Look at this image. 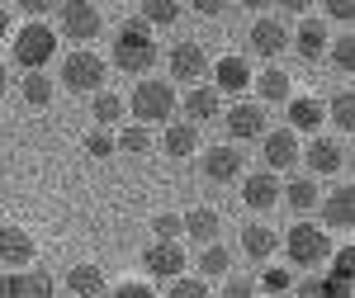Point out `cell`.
I'll return each mask as SVG.
<instances>
[{
  "mask_svg": "<svg viewBox=\"0 0 355 298\" xmlns=\"http://www.w3.org/2000/svg\"><path fill=\"white\" fill-rule=\"evenodd\" d=\"M157 57H162V48H157V33L142 24L137 15L119 24V33H114V48H110V67H114V71H128V76H137V71H152V67H157Z\"/></svg>",
  "mask_w": 355,
  "mask_h": 298,
  "instance_id": "obj_1",
  "label": "cell"
},
{
  "mask_svg": "<svg viewBox=\"0 0 355 298\" xmlns=\"http://www.w3.org/2000/svg\"><path fill=\"white\" fill-rule=\"evenodd\" d=\"M123 109L133 114V123L152 128V123H171L175 109H180V100H175V85H171V81H152V76H142V81L133 85V95L123 100Z\"/></svg>",
  "mask_w": 355,
  "mask_h": 298,
  "instance_id": "obj_2",
  "label": "cell"
},
{
  "mask_svg": "<svg viewBox=\"0 0 355 298\" xmlns=\"http://www.w3.org/2000/svg\"><path fill=\"white\" fill-rule=\"evenodd\" d=\"M105 76H110V62L100 53H90V48H76V53L62 57V85L71 95H100Z\"/></svg>",
  "mask_w": 355,
  "mask_h": 298,
  "instance_id": "obj_3",
  "label": "cell"
},
{
  "mask_svg": "<svg viewBox=\"0 0 355 298\" xmlns=\"http://www.w3.org/2000/svg\"><path fill=\"white\" fill-rule=\"evenodd\" d=\"M279 246L289 251V265H299V270H318V265L331 261V237L318 227V222H294L289 237H284Z\"/></svg>",
  "mask_w": 355,
  "mask_h": 298,
  "instance_id": "obj_4",
  "label": "cell"
},
{
  "mask_svg": "<svg viewBox=\"0 0 355 298\" xmlns=\"http://www.w3.org/2000/svg\"><path fill=\"white\" fill-rule=\"evenodd\" d=\"M57 57V28L48 24H24L15 33V67H24V71H43L48 62Z\"/></svg>",
  "mask_w": 355,
  "mask_h": 298,
  "instance_id": "obj_5",
  "label": "cell"
},
{
  "mask_svg": "<svg viewBox=\"0 0 355 298\" xmlns=\"http://www.w3.org/2000/svg\"><path fill=\"white\" fill-rule=\"evenodd\" d=\"M57 24H62V38H71V43H90V38H100V28H105V15H100V5L67 0V5L57 10Z\"/></svg>",
  "mask_w": 355,
  "mask_h": 298,
  "instance_id": "obj_6",
  "label": "cell"
},
{
  "mask_svg": "<svg viewBox=\"0 0 355 298\" xmlns=\"http://www.w3.org/2000/svg\"><path fill=\"white\" fill-rule=\"evenodd\" d=\"M299 161L308 166L313 180H318V175H336V170L346 166V142H341V137H313V142H303Z\"/></svg>",
  "mask_w": 355,
  "mask_h": 298,
  "instance_id": "obj_7",
  "label": "cell"
},
{
  "mask_svg": "<svg viewBox=\"0 0 355 298\" xmlns=\"http://www.w3.org/2000/svg\"><path fill=\"white\" fill-rule=\"evenodd\" d=\"M223 123H227V137H232V142H261V137L270 133L266 109L251 105V100H237V105L223 114Z\"/></svg>",
  "mask_w": 355,
  "mask_h": 298,
  "instance_id": "obj_8",
  "label": "cell"
},
{
  "mask_svg": "<svg viewBox=\"0 0 355 298\" xmlns=\"http://www.w3.org/2000/svg\"><path fill=\"white\" fill-rule=\"evenodd\" d=\"M299 152H303V142H299V133H289V128H270V133L261 137V157H266V170H270V175L294 170V166H299Z\"/></svg>",
  "mask_w": 355,
  "mask_h": 298,
  "instance_id": "obj_9",
  "label": "cell"
},
{
  "mask_svg": "<svg viewBox=\"0 0 355 298\" xmlns=\"http://www.w3.org/2000/svg\"><path fill=\"white\" fill-rule=\"evenodd\" d=\"M142 265H147L152 279H180V274L190 270V256H185L180 242H152L142 251Z\"/></svg>",
  "mask_w": 355,
  "mask_h": 298,
  "instance_id": "obj_10",
  "label": "cell"
},
{
  "mask_svg": "<svg viewBox=\"0 0 355 298\" xmlns=\"http://www.w3.org/2000/svg\"><path fill=\"white\" fill-rule=\"evenodd\" d=\"M199 170H204V180L209 185H232V180H242V152L237 147H204V157H199Z\"/></svg>",
  "mask_w": 355,
  "mask_h": 298,
  "instance_id": "obj_11",
  "label": "cell"
},
{
  "mask_svg": "<svg viewBox=\"0 0 355 298\" xmlns=\"http://www.w3.org/2000/svg\"><path fill=\"white\" fill-rule=\"evenodd\" d=\"M166 67H171V76L180 85H199L209 76V53H204L199 43H175V48L166 53Z\"/></svg>",
  "mask_w": 355,
  "mask_h": 298,
  "instance_id": "obj_12",
  "label": "cell"
},
{
  "mask_svg": "<svg viewBox=\"0 0 355 298\" xmlns=\"http://www.w3.org/2000/svg\"><path fill=\"white\" fill-rule=\"evenodd\" d=\"M318 209H322V232H346L355 222V190L351 185H331L327 199H318Z\"/></svg>",
  "mask_w": 355,
  "mask_h": 298,
  "instance_id": "obj_13",
  "label": "cell"
},
{
  "mask_svg": "<svg viewBox=\"0 0 355 298\" xmlns=\"http://www.w3.org/2000/svg\"><path fill=\"white\" fill-rule=\"evenodd\" d=\"M279 175H270V170H251L242 185V204L251 209V213H270L275 204H279Z\"/></svg>",
  "mask_w": 355,
  "mask_h": 298,
  "instance_id": "obj_14",
  "label": "cell"
},
{
  "mask_svg": "<svg viewBox=\"0 0 355 298\" xmlns=\"http://www.w3.org/2000/svg\"><path fill=\"white\" fill-rule=\"evenodd\" d=\"M209 71H214V90H218V95H242L246 85H251V62L237 57V53L218 57Z\"/></svg>",
  "mask_w": 355,
  "mask_h": 298,
  "instance_id": "obj_15",
  "label": "cell"
},
{
  "mask_svg": "<svg viewBox=\"0 0 355 298\" xmlns=\"http://www.w3.org/2000/svg\"><path fill=\"white\" fill-rule=\"evenodd\" d=\"M33 256H38V242L28 237L24 227H0V265H10V270H28Z\"/></svg>",
  "mask_w": 355,
  "mask_h": 298,
  "instance_id": "obj_16",
  "label": "cell"
},
{
  "mask_svg": "<svg viewBox=\"0 0 355 298\" xmlns=\"http://www.w3.org/2000/svg\"><path fill=\"white\" fill-rule=\"evenodd\" d=\"M284 48H289V28L279 24V19H270V15H266V19H256V24H251V53H256V57L275 62Z\"/></svg>",
  "mask_w": 355,
  "mask_h": 298,
  "instance_id": "obj_17",
  "label": "cell"
},
{
  "mask_svg": "<svg viewBox=\"0 0 355 298\" xmlns=\"http://www.w3.org/2000/svg\"><path fill=\"white\" fill-rule=\"evenodd\" d=\"M289 43H294V53H299L303 62H322L331 38H327V24H322V19H303V24L289 33Z\"/></svg>",
  "mask_w": 355,
  "mask_h": 298,
  "instance_id": "obj_18",
  "label": "cell"
},
{
  "mask_svg": "<svg viewBox=\"0 0 355 298\" xmlns=\"http://www.w3.org/2000/svg\"><path fill=\"white\" fill-rule=\"evenodd\" d=\"M57 284L48 270H10V284H5V298H53Z\"/></svg>",
  "mask_w": 355,
  "mask_h": 298,
  "instance_id": "obj_19",
  "label": "cell"
},
{
  "mask_svg": "<svg viewBox=\"0 0 355 298\" xmlns=\"http://www.w3.org/2000/svg\"><path fill=\"white\" fill-rule=\"evenodd\" d=\"M162 152L171 157V161L194 157V152H199V128L185 123V119H171V123H166V137H162Z\"/></svg>",
  "mask_w": 355,
  "mask_h": 298,
  "instance_id": "obj_20",
  "label": "cell"
},
{
  "mask_svg": "<svg viewBox=\"0 0 355 298\" xmlns=\"http://www.w3.org/2000/svg\"><path fill=\"white\" fill-rule=\"evenodd\" d=\"M180 222H185V237H194L199 246L218 242V232H223V213H218V209H209V204H199V209H190V213H180Z\"/></svg>",
  "mask_w": 355,
  "mask_h": 298,
  "instance_id": "obj_21",
  "label": "cell"
},
{
  "mask_svg": "<svg viewBox=\"0 0 355 298\" xmlns=\"http://www.w3.org/2000/svg\"><path fill=\"white\" fill-rule=\"evenodd\" d=\"M190 265L199 270L194 279H204V284H209V279H227V270H232V251H227L223 242H209V246H199V256H194Z\"/></svg>",
  "mask_w": 355,
  "mask_h": 298,
  "instance_id": "obj_22",
  "label": "cell"
},
{
  "mask_svg": "<svg viewBox=\"0 0 355 298\" xmlns=\"http://www.w3.org/2000/svg\"><path fill=\"white\" fill-rule=\"evenodd\" d=\"M180 109H185V123H194V128H199V123H209V119L223 109V95L214 90V85H194L190 95L180 100Z\"/></svg>",
  "mask_w": 355,
  "mask_h": 298,
  "instance_id": "obj_23",
  "label": "cell"
},
{
  "mask_svg": "<svg viewBox=\"0 0 355 298\" xmlns=\"http://www.w3.org/2000/svg\"><path fill=\"white\" fill-rule=\"evenodd\" d=\"M67 289H71L76 298H105L110 279H105V270H100V265L81 261V265H71V270H67Z\"/></svg>",
  "mask_w": 355,
  "mask_h": 298,
  "instance_id": "obj_24",
  "label": "cell"
},
{
  "mask_svg": "<svg viewBox=\"0 0 355 298\" xmlns=\"http://www.w3.org/2000/svg\"><path fill=\"white\" fill-rule=\"evenodd\" d=\"M256 95H261V109H266V105H289V100H294V81H289V71L266 67V71L256 76Z\"/></svg>",
  "mask_w": 355,
  "mask_h": 298,
  "instance_id": "obj_25",
  "label": "cell"
},
{
  "mask_svg": "<svg viewBox=\"0 0 355 298\" xmlns=\"http://www.w3.org/2000/svg\"><path fill=\"white\" fill-rule=\"evenodd\" d=\"M242 251L251 256V265H266L275 251H279V237H275L266 222H246L242 227Z\"/></svg>",
  "mask_w": 355,
  "mask_h": 298,
  "instance_id": "obj_26",
  "label": "cell"
},
{
  "mask_svg": "<svg viewBox=\"0 0 355 298\" xmlns=\"http://www.w3.org/2000/svg\"><path fill=\"white\" fill-rule=\"evenodd\" d=\"M289 133H318L322 128V100H313V95H294L289 100V123H284Z\"/></svg>",
  "mask_w": 355,
  "mask_h": 298,
  "instance_id": "obj_27",
  "label": "cell"
},
{
  "mask_svg": "<svg viewBox=\"0 0 355 298\" xmlns=\"http://www.w3.org/2000/svg\"><path fill=\"white\" fill-rule=\"evenodd\" d=\"M279 199H289V209L294 213H308V209H318V180L313 175H289V185H279Z\"/></svg>",
  "mask_w": 355,
  "mask_h": 298,
  "instance_id": "obj_28",
  "label": "cell"
},
{
  "mask_svg": "<svg viewBox=\"0 0 355 298\" xmlns=\"http://www.w3.org/2000/svg\"><path fill=\"white\" fill-rule=\"evenodd\" d=\"M57 95V81L48 76V71H24V105L33 109H48Z\"/></svg>",
  "mask_w": 355,
  "mask_h": 298,
  "instance_id": "obj_29",
  "label": "cell"
},
{
  "mask_svg": "<svg viewBox=\"0 0 355 298\" xmlns=\"http://www.w3.org/2000/svg\"><path fill=\"white\" fill-rule=\"evenodd\" d=\"M299 298H351V284H341L331 274H308L299 279Z\"/></svg>",
  "mask_w": 355,
  "mask_h": 298,
  "instance_id": "obj_30",
  "label": "cell"
},
{
  "mask_svg": "<svg viewBox=\"0 0 355 298\" xmlns=\"http://www.w3.org/2000/svg\"><path fill=\"white\" fill-rule=\"evenodd\" d=\"M322 119H331L341 133H351V128H355V95H351V90H336L331 105H322Z\"/></svg>",
  "mask_w": 355,
  "mask_h": 298,
  "instance_id": "obj_31",
  "label": "cell"
},
{
  "mask_svg": "<svg viewBox=\"0 0 355 298\" xmlns=\"http://www.w3.org/2000/svg\"><path fill=\"white\" fill-rule=\"evenodd\" d=\"M90 114H95V128H110V123H119L128 109H123V100H119L114 90H100V95L90 100Z\"/></svg>",
  "mask_w": 355,
  "mask_h": 298,
  "instance_id": "obj_32",
  "label": "cell"
},
{
  "mask_svg": "<svg viewBox=\"0 0 355 298\" xmlns=\"http://www.w3.org/2000/svg\"><path fill=\"white\" fill-rule=\"evenodd\" d=\"M114 147H119V152H128V157H147V152H152V133H147L142 123H128L123 133L114 137Z\"/></svg>",
  "mask_w": 355,
  "mask_h": 298,
  "instance_id": "obj_33",
  "label": "cell"
},
{
  "mask_svg": "<svg viewBox=\"0 0 355 298\" xmlns=\"http://www.w3.org/2000/svg\"><path fill=\"white\" fill-rule=\"evenodd\" d=\"M137 19H142L147 28H166V24H175V19H180V5H171V0H147Z\"/></svg>",
  "mask_w": 355,
  "mask_h": 298,
  "instance_id": "obj_34",
  "label": "cell"
},
{
  "mask_svg": "<svg viewBox=\"0 0 355 298\" xmlns=\"http://www.w3.org/2000/svg\"><path fill=\"white\" fill-rule=\"evenodd\" d=\"M327 57H331L336 71H355V38L351 33H336V38L327 43Z\"/></svg>",
  "mask_w": 355,
  "mask_h": 298,
  "instance_id": "obj_35",
  "label": "cell"
},
{
  "mask_svg": "<svg viewBox=\"0 0 355 298\" xmlns=\"http://www.w3.org/2000/svg\"><path fill=\"white\" fill-rule=\"evenodd\" d=\"M180 237H185L180 213H157L152 218V242H180Z\"/></svg>",
  "mask_w": 355,
  "mask_h": 298,
  "instance_id": "obj_36",
  "label": "cell"
},
{
  "mask_svg": "<svg viewBox=\"0 0 355 298\" xmlns=\"http://www.w3.org/2000/svg\"><path fill=\"white\" fill-rule=\"evenodd\" d=\"M85 152H90L95 161H110L119 147H114V137L105 133V128H90V133H85Z\"/></svg>",
  "mask_w": 355,
  "mask_h": 298,
  "instance_id": "obj_37",
  "label": "cell"
},
{
  "mask_svg": "<svg viewBox=\"0 0 355 298\" xmlns=\"http://www.w3.org/2000/svg\"><path fill=\"white\" fill-rule=\"evenodd\" d=\"M171 298H214V294H209V284H204V279L180 274V279H171Z\"/></svg>",
  "mask_w": 355,
  "mask_h": 298,
  "instance_id": "obj_38",
  "label": "cell"
},
{
  "mask_svg": "<svg viewBox=\"0 0 355 298\" xmlns=\"http://www.w3.org/2000/svg\"><path fill=\"white\" fill-rule=\"evenodd\" d=\"M256 279L251 274H227V284H223V298H256Z\"/></svg>",
  "mask_w": 355,
  "mask_h": 298,
  "instance_id": "obj_39",
  "label": "cell"
},
{
  "mask_svg": "<svg viewBox=\"0 0 355 298\" xmlns=\"http://www.w3.org/2000/svg\"><path fill=\"white\" fill-rule=\"evenodd\" d=\"M351 261H355V251H351V246H341V251H331V279H341V284H351Z\"/></svg>",
  "mask_w": 355,
  "mask_h": 298,
  "instance_id": "obj_40",
  "label": "cell"
},
{
  "mask_svg": "<svg viewBox=\"0 0 355 298\" xmlns=\"http://www.w3.org/2000/svg\"><path fill=\"white\" fill-rule=\"evenodd\" d=\"M114 298H157V294H152L147 284H137V279H123V284L114 289Z\"/></svg>",
  "mask_w": 355,
  "mask_h": 298,
  "instance_id": "obj_41",
  "label": "cell"
},
{
  "mask_svg": "<svg viewBox=\"0 0 355 298\" xmlns=\"http://www.w3.org/2000/svg\"><path fill=\"white\" fill-rule=\"evenodd\" d=\"M327 19H336V24H351L355 10H351V5H327Z\"/></svg>",
  "mask_w": 355,
  "mask_h": 298,
  "instance_id": "obj_42",
  "label": "cell"
},
{
  "mask_svg": "<svg viewBox=\"0 0 355 298\" xmlns=\"http://www.w3.org/2000/svg\"><path fill=\"white\" fill-rule=\"evenodd\" d=\"M194 10H199V15H204V19H214V15H223V0H199V5H194Z\"/></svg>",
  "mask_w": 355,
  "mask_h": 298,
  "instance_id": "obj_43",
  "label": "cell"
},
{
  "mask_svg": "<svg viewBox=\"0 0 355 298\" xmlns=\"http://www.w3.org/2000/svg\"><path fill=\"white\" fill-rule=\"evenodd\" d=\"M284 284H289V274H284V270H270V274H266V289H275V294H279Z\"/></svg>",
  "mask_w": 355,
  "mask_h": 298,
  "instance_id": "obj_44",
  "label": "cell"
},
{
  "mask_svg": "<svg viewBox=\"0 0 355 298\" xmlns=\"http://www.w3.org/2000/svg\"><path fill=\"white\" fill-rule=\"evenodd\" d=\"M5 33H10V10L0 5V43H5Z\"/></svg>",
  "mask_w": 355,
  "mask_h": 298,
  "instance_id": "obj_45",
  "label": "cell"
},
{
  "mask_svg": "<svg viewBox=\"0 0 355 298\" xmlns=\"http://www.w3.org/2000/svg\"><path fill=\"white\" fill-rule=\"evenodd\" d=\"M5 85H10V67L0 62V90H5Z\"/></svg>",
  "mask_w": 355,
  "mask_h": 298,
  "instance_id": "obj_46",
  "label": "cell"
}]
</instances>
